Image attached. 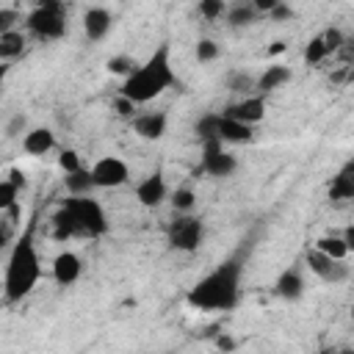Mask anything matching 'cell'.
<instances>
[{
	"label": "cell",
	"mask_w": 354,
	"mask_h": 354,
	"mask_svg": "<svg viewBox=\"0 0 354 354\" xmlns=\"http://www.w3.org/2000/svg\"><path fill=\"white\" fill-rule=\"evenodd\" d=\"M22 53H25V36H22V30L0 33V58H3V61L19 58Z\"/></svg>",
	"instance_id": "21"
},
{
	"label": "cell",
	"mask_w": 354,
	"mask_h": 354,
	"mask_svg": "<svg viewBox=\"0 0 354 354\" xmlns=\"http://www.w3.org/2000/svg\"><path fill=\"white\" fill-rule=\"evenodd\" d=\"M241 274L243 266L241 260H227L216 266L210 274H205L191 290H188V304L202 313H221L232 310L241 296Z\"/></svg>",
	"instance_id": "1"
},
{
	"label": "cell",
	"mask_w": 354,
	"mask_h": 354,
	"mask_svg": "<svg viewBox=\"0 0 354 354\" xmlns=\"http://www.w3.org/2000/svg\"><path fill=\"white\" fill-rule=\"evenodd\" d=\"M199 14L205 19H218L221 14H227V3L224 0H202L199 3Z\"/></svg>",
	"instance_id": "32"
},
{
	"label": "cell",
	"mask_w": 354,
	"mask_h": 354,
	"mask_svg": "<svg viewBox=\"0 0 354 354\" xmlns=\"http://www.w3.org/2000/svg\"><path fill=\"white\" fill-rule=\"evenodd\" d=\"M111 25H113L111 11L102 8V6H94V8H88V11L83 14V33H86L88 41H100V39H105L108 30H111Z\"/></svg>",
	"instance_id": "13"
},
{
	"label": "cell",
	"mask_w": 354,
	"mask_h": 354,
	"mask_svg": "<svg viewBox=\"0 0 354 354\" xmlns=\"http://www.w3.org/2000/svg\"><path fill=\"white\" fill-rule=\"evenodd\" d=\"M8 180H11V183H17L19 188L25 185V177H22V171H17V169H11V171H8Z\"/></svg>",
	"instance_id": "39"
},
{
	"label": "cell",
	"mask_w": 354,
	"mask_h": 354,
	"mask_svg": "<svg viewBox=\"0 0 354 354\" xmlns=\"http://www.w3.org/2000/svg\"><path fill=\"white\" fill-rule=\"evenodd\" d=\"M224 116H230V119H235V122H243V124H257V122H263L266 119V97L263 94H249V97H243L241 102H232L227 111H224Z\"/></svg>",
	"instance_id": "10"
},
{
	"label": "cell",
	"mask_w": 354,
	"mask_h": 354,
	"mask_svg": "<svg viewBox=\"0 0 354 354\" xmlns=\"http://www.w3.org/2000/svg\"><path fill=\"white\" fill-rule=\"evenodd\" d=\"M218 58V44L213 39H199L196 41V61L207 64V61H216Z\"/></svg>",
	"instance_id": "31"
},
{
	"label": "cell",
	"mask_w": 354,
	"mask_h": 354,
	"mask_svg": "<svg viewBox=\"0 0 354 354\" xmlns=\"http://www.w3.org/2000/svg\"><path fill=\"white\" fill-rule=\"evenodd\" d=\"M326 55H329V50H326V44H324L321 36H315V39L307 41V47H304V61L307 64H321Z\"/></svg>",
	"instance_id": "27"
},
{
	"label": "cell",
	"mask_w": 354,
	"mask_h": 354,
	"mask_svg": "<svg viewBox=\"0 0 354 354\" xmlns=\"http://www.w3.org/2000/svg\"><path fill=\"white\" fill-rule=\"evenodd\" d=\"M274 288H277V296L293 301V299H299L304 293V279H301V274L296 268H288V271L279 274V279H277Z\"/></svg>",
	"instance_id": "18"
},
{
	"label": "cell",
	"mask_w": 354,
	"mask_h": 354,
	"mask_svg": "<svg viewBox=\"0 0 354 354\" xmlns=\"http://www.w3.org/2000/svg\"><path fill=\"white\" fill-rule=\"evenodd\" d=\"M337 354H354V351H348V348H346V351H337Z\"/></svg>",
	"instance_id": "42"
},
{
	"label": "cell",
	"mask_w": 354,
	"mask_h": 354,
	"mask_svg": "<svg viewBox=\"0 0 354 354\" xmlns=\"http://www.w3.org/2000/svg\"><path fill=\"white\" fill-rule=\"evenodd\" d=\"M19 22V11L17 8H0V33H8V30H17L14 25Z\"/></svg>",
	"instance_id": "33"
},
{
	"label": "cell",
	"mask_w": 354,
	"mask_h": 354,
	"mask_svg": "<svg viewBox=\"0 0 354 354\" xmlns=\"http://www.w3.org/2000/svg\"><path fill=\"white\" fill-rule=\"evenodd\" d=\"M64 183H66V191H69L72 196H86V194L94 188L91 169H80V171H75V174H66Z\"/></svg>",
	"instance_id": "22"
},
{
	"label": "cell",
	"mask_w": 354,
	"mask_h": 354,
	"mask_svg": "<svg viewBox=\"0 0 354 354\" xmlns=\"http://www.w3.org/2000/svg\"><path fill=\"white\" fill-rule=\"evenodd\" d=\"M133 111H136V102H130L127 97H119L116 100V113L119 116H133Z\"/></svg>",
	"instance_id": "36"
},
{
	"label": "cell",
	"mask_w": 354,
	"mask_h": 354,
	"mask_svg": "<svg viewBox=\"0 0 354 354\" xmlns=\"http://www.w3.org/2000/svg\"><path fill=\"white\" fill-rule=\"evenodd\" d=\"M343 238H346V243H348V252H354V227H348V230L343 232Z\"/></svg>",
	"instance_id": "40"
},
{
	"label": "cell",
	"mask_w": 354,
	"mask_h": 354,
	"mask_svg": "<svg viewBox=\"0 0 354 354\" xmlns=\"http://www.w3.org/2000/svg\"><path fill=\"white\" fill-rule=\"evenodd\" d=\"M252 136H254V130L249 124L235 122L221 113V119H218V141L221 144H246V141H252Z\"/></svg>",
	"instance_id": "15"
},
{
	"label": "cell",
	"mask_w": 354,
	"mask_h": 354,
	"mask_svg": "<svg viewBox=\"0 0 354 354\" xmlns=\"http://www.w3.org/2000/svg\"><path fill=\"white\" fill-rule=\"evenodd\" d=\"M25 122H28V119H25L22 113H17V116L8 122V127H6V136H19V133L25 130Z\"/></svg>",
	"instance_id": "35"
},
{
	"label": "cell",
	"mask_w": 354,
	"mask_h": 354,
	"mask_svg": "<svg viewBox=\"0 0 354 354\" xmlns=\"http://www.w3.org/2000/svg\"><path fill=\"white\" fill-rule=\"evenodd\" d=\"M136 69H138V64H136L130 55H113V58L108 61V72H111V75H122L124 80H127Z\"/></svg>",
	"instance_id": "26"
},
{
	"label": "cell",
	"mask_w": 354,
	"mask_h": 354,
	"mask_svg": "<svg viewBox=\"0 0 354 354\" xmlns=\"http://www.w3.org/2000/svg\"><path fill=\"white\" fill-rule=\"evenodd\" d=\"M315 249L318 252H324L326 257H332V260H346L348 257V243H346V238L343 235H321L318 241H315Z\"/></svg>",
	"instance_id": "20"
},
{
	"label": "cell",
	"mask_w": 354,
	"mask_h": 354,
	"mask_svg": "<svg viewBox=\"0 0 354 354\" xmlns=\"http://www.w3.org/2000/svg\"><path fill=\"white\" fill-rule=\"evenodd\" d=\"M288 80H290V69H288V66H279V64L266 66V72L257 77V94H268V91L279 88V86L288 83Z\"/></svg>",
	"instance_id": "19"
},
{
	"label": "cell",
	"mask_w": 354,
	"mask_h": 354,
	"mask_svg": "<svg viewBox=\"0 0 354 354\" xmlns=\"http://www.w3.org/2000/svg\"><path fill=\"white\" fill-rule=\"evenodd\" d=\"M39 277H41V263H39V252L33 243V224H28V230L14 241L8 260H6V277H3L6 301L25 299L36 288Z\"/></svg>",
	"instance_id": "2"
},
{
	"label": "cell",
	"mask_w": 354,
	"mask_h": 354,
	"mask_svg": "<svg viewBox=\"0 0 354 354\" xmlns=\"http://www.w3.org/2000/svg\"><path fill=\"white\" fill-rule=\"evenodd\" d=\"M133 130H136V136H141L147 141H158L166 133V113L163 111L138 113V116H133Z\"/></svg>",
	"instance_id": "14"
},
{
	"label": "cell",
	"mask_w": 354,
	"mask_h": 354,
	"mask_svg": "<svg viewBox=\"0 0 354 354\" xmlns=\"http://www.w3.org/2000/svg\"><path fill=\"white\" fill-rule=\"evenodd\" d=\"M290 14H293V11H290V6H285V3H277V6H274V11H271V17H274V19H288Z\"/></svg>",
	"instance_id": "37"
},
{
	"label": "cell",
	"mask_w": 354,
	"mask_h": 354,
	"mask_svg": "<svg viewBox=\"0 0 354 354\" xmlns=\"http://www.w3.org/2000/svg\"><path fill=\"white\" fill-rule=\"evenodd\" d=\"M227 88H230V91H235V94L249 97V94H254V91H257V80H254L252 75L232 72V75H230V80H227Z\"/></svg>",
	"instance_id": "24"
},
{
	"label": "cell",
	"mask_w": 354,
	"mask_h": 354,
	"mask_svg": "<svg viewBox=\"0 0 354 354\" xmlns=\"http://www.w3.org/2000/svg\"><path fill=\"white\" fill-rule=\"evenodd\" d=\"M285 50V41H274L271 47H268V55H279Z\"/></svg>",
	"instance_id": "41"
},
{
	"label": "cell",
	"mask_w": 354,
	"mask_h": 354,
	"mask_svg": "<svg viewBox=\"0 0 354 354\" xmlns=\"http://www.w3.org/2000/svg\"><path fill=\"white\" fill-rule=\"evenodd\" d=\"M202 232H205V227H202L199 218H194V216H180V218L171 221V227H169V243H171V249H177V252H196L199 243H202Z\"/></svg>",
	"instance_id": "6"
},
{
	"label": "cell",
	"mask_w": 354,
	"mask_h": 354,
	"mask_svg": "<svg viewBox=\"0 0 354 354\" xmlns=\"http://www.w3.org/2000/svg\"><path fill=\"white\" fill-rule=\"evenodd\" d=\"M130 177V169L122 158H100L94 166H91V180H94V188H119L124 185Z\"/></svg>",
	"instance_id": "7"
},
{
	"label": "cell",
	"mask_w": 354,
	"mask_h": 354,
	"mask_svg": "<svg viewBox=\"0 0 354 354\" xmlns=\"http://www.w3.org/2000/svg\"><path fill=\"white\" fill-rule=\"evenodd\" d=\"M25 28L41 39V41H53V39H61L66 33V17H64V6L55 3V0H47V3H39L28 17H25Z\"/></svg>",
	"instance_id": "5"
},
{
	"label": "cell",
	"mask_w": 354,
	"mask_h": 354,
	"mask_svg": "<svg viewBox=\"0 0 354 354\" xmlns=\"http://www.w3.org/2000/svg\"><path fill=\"white\" fill-rule=\"evenodd\" d=\"M254 17H257V8H254V3H238V6H232V8H227V22L230 25H249V22H254Z\"/></svg>",
	"instance_id": "23"
},
{
	"label": "cell",
	"mask_w": 354,
	"mask_h": 354,
	"mask_svg": "<svg viewBox=\"0 0 354 354\" xmlns=\"http://www.w3.org/2000/svg\"><path fill=\"white\" fill-rule=\"evenodd\" d=\"M53 224H55V238H69L75 232H83V235L108 232V218H105L102 205L88 196L66 199L64 207L53 216Z\"/></svg>",
	"instance_id": "4"
},
{
	"label": "cell",
	"mask_w": 354,
	"mask_h": 354,
	"mask_svg": "<svg viewBox=\"0 0 354 354\" xmlns=\"http://www.w3.org/2000/svg\"><path fill=\"white\" fill-rule=\"evenodd\" d=\"M55 147V136H53V130H47V127H33V130H28L25 136H22V149L28 152V155H44V152H50Z\"/></svg>",
	"instance_id": "16"
},
{
	"label": "cell",
	"mask_w": 354,
	"mask_h": 354,
	"mask_svg": "<svg viewBox=\"0 0 354 354\" xmlns=\"http://www.w3.org/2000/svg\"><path fill=\"white\" fill-rule=\"evenodd\" d=\"M174 83V69H171V58H169V44H160L144 64H138V69L122 83L119 97H127L130 102L141 105L149 102L155 97H160L169 86Z\"/></svg>",
	"instance_id": "3"
},
{
	"label": "cell",
	"mask_w": 354,
	"mask_h": 354,
	"mask_svg": "<svg viewBox=\"0 0 354 354\" xmlns=\"http://www.w3.org/2000/svg\"><path fill=\"white\" fill-rule=\"evenodd\" d=\"M321 39H324V44H326V50H329V53H337V50L346 44V39H343V33H340L337 28L324 30V33H321Z\"/></svg>",
	"instance_id": "34"
},
{
	"label": "cell",
	"mask_w": 354,
	"mask_h": 354,
	"mask_svg": "<svg viewBox=\"0 0 354 354\" xmlns=\"http://www.w3.org/2000/svg\"><path fill=\"white\" fill-rule=\"evenodd\" d=\"M218 119H221V113H207V116H202V119L196 122V133H199L202 144L218 138Z\"/></svg>",
	"instance_id": "25"
},
{
	"label": "cell",
	"mask_w": 354,
	"mask_h": 354,
	"mask_svg": "<svg viewBox=\"0 0 354 354\" xmlns=\"http://www.w3.org/2000/svg\"><path fill=\"white\" fill-rule=\"evenodd\" d=\"M194 202H196V196H194L191 188H177V191L171 194V207H174L177 213H188V210L194 207Z\"/></svg>",
	"instance_id": "30"
},
{
	"label": "cell",
	"mask_w": 354,
	"mask_h": 354,
	"mask_svg": "<svg viewBox=\"0 0 354 354\" xmlns=\"http://www.w3.org/2000/svg\"><path fill=\"white\" fill-rule=\"evenodd\" d=\"M166 194H169V188H166V180H163L160 171L147 174V177L136 185V199H138L144 207H158V205L166 199Z\"/></svg>",
	"instance_id": "11"
},
{
	"label": "cell",
	"mask_w": 354,
	"mask_h": 354,
	"mask_svg": "<svg viewBox=\"0 0 354 354\" xmlns=\"http://www.w3.org/2000/svg\"><path fill=\"white\" fill-rule=\"evenodd\" d=\"M58 169H61L64 174H75V171H80V169H83L80 155H77L75 149H61V155H58Z\"/></svg>",
	"instance_id": "29"
},
{
	"label": "cell",
	"mask_w": 354,
	"mask_h": 354,
	"mask_svg": "<svg viewBox=\"0 0 354 354\" xmlns=\"http://www.w3.org/2000/svg\"><path fill=\"white\" fill-rule=\"evenodd\" d=\"M329 196L337 199V202L354 199V160L346 163V166L337 171V177H335L332 185H329Z\"/></svg>",
	"instance_id": "17"
},
{
	"label": "cell",
	"mask_w": 354,
	"mask_h": 354,
	"mask_svg": "<svg viewBox=\"0 0 354 354\" xmlns=\"http://www.w3.org/2000/svg\"><path fill=\"white\" fill-rule=\"evenodd\" d=\"M235 166H238L235 155H230L218 138L202 144V171H207L210 177H230Z\"/></svg>",
	"instance_id": "8"
},
{
	"label": "cell",
	"mask_w": 354,
	"mask_h": 354,
	"mask_svg": "<svg viewBox=\"0 0 354 354\" xmlns=\"http://www.w3.org/2000/svg\"><path fill=\"white\" fill-rule=\"evenodd\" d=\"M315 354H326V351H315Z\"/></svg>",
	"instance_id": "44"
},
{
	"label": "cell",
	"mask_w": 354,
	"mask_h": 354,
	"mask_svg": "<svg viewBox=\"0 0 354 354\" xmlns=\"http://www.w3.org/2000/svg\"><path fill=\"white\" fill-rule=\"evenodd\" d=\"M351 321H354V304H351Z\"/></svg>",
	"instance_id": "43"
},
{
	"label": "cell",
	"mask_w": 354,
	"mask_h": 354,
	"mask_svg": "<svg viewBox=\"0 0 354 354\" xmlns=\"http://www.w3.org/2000/svg\"><path fill=\"white\" fill-rule=\"evenodd\" d=\"M307 268L321 279V282H343L346 277H348V268L340 263V260H332V257H326L324 252H318L315 246L307 252Z\"/></svg>",
	"instance_id": "9"
},
{
	"label": "cell",
	"mask_w": 354,
	"mask_h": 354,
	"mask_svg": "<svg viewBox=\"0 0 354 354\" xmlns=\"http://www.w3.org/2000/svg\"><path fill=\"white\" fill-rule=\"evenodd\" d=\"M80 271H83V263H80V257L75 252L55 254V260H53V279L58 285H64V288L66 285H75L80 279Z\"/></svg>",
	"instance_id": "12"
},
{
	"label": "cell",
	"mask_w": 354,
	"mask_h": 354,
	"mask_svg": "<svg viewBox=\"0 0 354 354\" xmlns=\"http://www.w3.org/2000/svg\"><path fill=\"white\" fill-rule=\"evenodd\" d=\"M216 346H218V348L227 354V351H232V348H235V340H232V337H227V335H221V337L216 340Z\"/></svg>",
	"instance_id": "38"
},
{
	"label": "cell",
	"mask_w": 354,
	"mask_h": 354,
	"mask_svg": "<svg viewBox=\"0 0 354 354\" xmlns=\"http://www.w3.org/2000/svg\"><path fill=\"white\" fill-rule=\"evenodd\" d=\"M17 196H19V185L17 183H11L8 177L0 183V210L6 213L8 207H14V205H19L17 202Z\"/></svg>",
	"instance_id": "28"
}]
</instances>
